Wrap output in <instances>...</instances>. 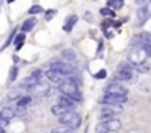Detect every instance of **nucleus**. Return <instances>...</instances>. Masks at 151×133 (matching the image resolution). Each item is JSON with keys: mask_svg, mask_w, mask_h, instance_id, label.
I'll return each instance as SVG.
<instances>
[{"mask_svg": "<svg viewBox=\"0 0 151 133\" xmlns=\"http://www.w3.org/2000/svg\"><path fill=\"white\" fill-rule=\"evenodd\" d=\"M76 22H78V16H76V15H70V16H68L66 21H65V25H63V31L70 32V31L73 29V26H75Z\"/></svg>", "mask_w": 151, "mask_h": 133, "instance_id": "obj_15", "label": "nucleus"}, {"mask_svg": "<svg viewBox=\"0 0 151 133\" xmlns=\"http://www.w3.org/2000/svg\"><path fill=\"white\" fill-rule=\"evenodd\" d=\"M35 25H37V18L31 16V18H28V19H25V21L22 22V25H21V31H22V32H29V31L34 29Z\"/></svg>", "mask_w": 151, "mask_h": 133, "instance_id": "obj_14", "label": "nucleus"}, {"mask_svg": "<svg viewBox=\"0 0 151 133\" xmlns=\"http://www.w3.org/2000/svg\"><path fill=\"white\" fill-rule=\"evenodd\" d=\"M46 78L50 81L51 84H56L57 87L65 81V78L66 76H63L62 73H59V72H56V70H53V69H49L47 72H46Z\"/></svg>", "mask_w": 151, "mask_h": 133, "instance_id": "obj_11", "label": "nucleus"}, {"mask_svg": "<svg viewBox=\"0 0 151 133\" xmlns=\"http://www.w3.org/2000/svg\"><path fill=\"white\" fill-rule=\"evenodd\" d=\"M122 111H123V108L119 104H103V107L100 110V117L104 119V120L113 119L116 114H120Z\"/></svg>", "mask_w": 151, "mask_h": 133, "instance_id": "obj_5", "label": "nucleus"}, {"mask_svg": "<svg viewBox=\"0 0 151 133\" xmlns=\"http://www.w3.org/2000/svg\"><path fill=\"white\" fill-rule=\"evenodd\" d=\"M150 18H151V13H150V10H148V7L145 4L141 6L138 9V12H137V26H142Z\"/></svg>", "mask_w": 151, "mask_h": 133, "instance_id": "obj_9", "label": "nucleus"}, {"mask_svg": "<svg viewBox=\"0 0 151 133\" xmlns=\"http://www.w3.org/2000/svg\"><path fill=\"white\" fill-rule=\"evenodd\" d=\"M50 91V85L47 82H44V79L38 81L32 88L28 89V95H34V97H46Z\"/></svg>", "mask_w": 151, "mask_h": 133, "instance_id": "obj_7", "label": "nucleus"}, {"mask_svg": "<svg viewBox=\"0 0 151 133\" xmlns=\"http://www.w3.org/2000/svg\"><path fill=\"white\" fill-rule=\"evenodd\" d=\"M7 124H9V122H7V120H4V119H0V129H4Z\"/></svg>", "mask_w": 151, "mask_h": 133, "instance_id": "obj_29", "label": "nucleus"}, {"mask_svg": "<svg viewBox=\"0 0 151 133\" xmlns=\"http://www.w3.org/2000/svg\"><path fill=\"white\" fill-rule=\"evenodd\" d=\"M104 94H119V95H128V91L126 88L119 84V81H113L111 84H109V87L106 88Z\"/></svg>", "mask_w": 151, "mask_h": 133, "instance_id": "obj_10", "label": "nucleus"}, {"mask_svg": "<svg viewBox=\"0 0 151 133\" xmlns=\"http://www.w3.org/2000/svg\"><path fill=\"white\" fill-rule=\"evenodd\" d=\"M120 127H122L120 120H117V119L113 117V119H107V120L100 122L97 124L96 130H97V133H104V132H109V130H119Z\"/></svg>", "mask_w": 151, "mask_h": 133, "instance_id": "obj_6", "label": "nucleus"}, {"mask_svg": "<svg viewBox=\"0 0 151 133\" xmlns=\"http://www.w3.org/2000/svg\"><path fill=\"white\" fill-rule=\"evenodd\" d=\"M21 92H22V88L19 87L18 89H15V91H12L10 94H9V99L10 101H13V99H18V98H21L22 95H21Z\"/></svg>", "mask_w": 151, "mask_h": 133, "instance_id": "obj_24", "label": "nucleus"}, {"mask_svg": "<svg viewBox=\"0 0 151 133\" xmlns=\"http://www.w3.org/2000/svg\"><path fill=\"white\" fill-rule=\"evenodd\" d=\"M18 73H19V69H18V66H12V67H10V70H9L7 81H9L10 84H13V82L16 81V78H18Z\"/></svg>", "mask_w": 151, "mask_h": 133, "instance_id": "obj_19", "label": "nucleus"}, {"mask_svg": "<svg viewBox=\"0 0 151 133\" xmlns=\"http://www.w3.org/2000/svg\"><path fill=\"white\" fill-rule=\"evenodd\" d=\"M60 56H62V59L65 60V61H68V63H76V59H78V56H76V51L73 50V48H65L62 53H60Z\"/></svg>", "mask_w": 151, "mask_h": 133, "instance_id": "obj_12", "label": "nucleus"}, {"mask_svg": "<svg viewBox=\"0 0 151 133\" xmlns=\"http://www.w3.org/2000/svg\"><path fill=\"white\" fill-rule=\"evenodd\" d=\"M125 0H107V7L113 9V10H119L123 7Z\"/></svg>", "mask_w": 151, "mask_h": 133, "instance_id": "obj_17", "label": "nucleus"}, {"mask_svg": "<svg viewBox=\"0 0 151 133\" xmlns=\"http://www.w3.org/2000/svg\"><path fill=\"white\" fill-rule=\"evenodd\" d=\"M59 91L62 92V95L69 97L75 102H78V101L82 99L79 88H78V82L75 81V78H65V81L59 85Z\"/></svg>", "mask_w": 151, "mask_h": 133, "instance_id": "obj_1", "label": "nucleus"}, {"mask_svg": "<svg viewBox=\"0 0 151 133\" xmlns=\"http://www.w3.org/2000/svg\"><path fill=\"white\" fill-rule=\"evenodd\" d=\"M24 43H25V32H21V34H18V35L15 37V41H13L15 48H16V50H21V47L24 45Z\"/></svg>", "mask_w": 151, "mask_h": 133, "instance_id": "obj_18", "label": "nucleus"}, {"mask_svg": "<svg viewBox=\"0 0 151 133\" xmlns=\"http://www.w3.org/2000/svg\"><path fill=\"white\" fill-rule=\"evenodd\" d=\"M150 64H147V61L145 63H141V64H137V66H134V70H137L138 73H147V72H150Z\"/></svg>", "mask_w": 151, "mask_h": 133, "instance_id": "obj_20", "label": "nucleus"}, {"mask_svg": "<svg viewBox=\"0 0 151 133\" xmlns=\"http://www.w3.org/2000/svg\"><path fill=\"white\" fill-rule=\"evenodd\" d=\"M106 76H107V72H106L104 69H103V70H100L99 73H96V75H94V78H96V79H104Z\"/></svg>", "mask_w": 151, "mask_h": 133, "instance_id": "obj_27", "label": "nucleus"}, {"mask_svg": "<svg viewBox=\"0 0 151 133\" xmlns=\"http://www.w3.org/2000/svg\"><path fill=\"white\" fill-rule=\"evenodd\" d=\"M56 13H57V10H54V9L46 10V12H44V18H46V21H51V19L56 16Z\"/></svg>", "mask_w": 151, "mask_h": 133, "instance_id": "obj_26", "label": "nucleus"}, {"mask_svg": "<svg viewBox=\"0 0 151 133\" xmlns=\"http://www.w3.org/2000/svg\"><path fill=\"white\" fill-rule=\"evenodd\" d=\"M59 123L63 124V126H68V127H72V129L76 130V129L81 126L82 120H81V116H79L78 113H75V110H73V111H69V113L60 116V117H59Z\"/></svg>", "mask_w": 151, "mask_h": 133, "instance_id": "obj_4", "label": "nucleus"}, {"mask_svg": "<svg viewBox=\"0 0 151 133\" xmlns=\"http://www.w3.org/2000/svg\"><path fill=\"white\" fill-rule=\"evenodd\" d=\"M139 43H145V44H151V32H141L137 38Z\"/></svg>", "mask_w": 151, "mask_h": 133, "instance_id": "obj_21", "label": "nucleus"}, {"mask_svg": "<svg viewBox=\"0 0 151 133\" xmlns=\"http://www.w3.org/2000/svg\"><path fill=\"white\" fill-rule=\"evenodd\" d=\"M50 69L56 70V72H59V73H62V75H63V76H66V78H73V76L78 73L76 66H75V64H72V63H68V61H65V60L51 61L50 63Z\"/></svg>", "mask_w": 151, "mask_h": 133, "instance_id": "obj_3", "label": "nucleus"}, {"mask_svg": "<svg viewBox=\"0 0 151 133\" xmlns=\"http://www.w3.org/2000/svg\"><path fill=\"white\" fill-rule=\"evenodd\" d=\"M147 1H148V0H135V3H137V4H139V6H144Z\"/></svg>", "mask_w": 151, "mask_h": 133, "instance_id": "obj_30", "label": "nucleus"}, {"mask_svg": "<svg viewBox=\"0 0 151 133\" xmlns=\"http://www.w3.org/2000/svg\"><path fill=\"white\" fill-rule=\"evenodd\" d=\"M32 101V97L31 95H22L21 98H18V101H16V107H18V113L21 114V113H24L25 111V108L29 105V102Z\"/></svg>", "mask_w": 151, "mask_h": 133, "instance_id": "obj_13", "label": "nucleus"}, {"mask_svg": "<svg viewBox=\"0 0 151 133\" xmlns=\"http://www.w3.org/2000/svg\"><path fill=\"white\" fill-rule=\"evenodd\" d=\"M15 111L10 108V107H3L1 110H0V119H4V120H7V122H10L13 117H15Z\"/></svg>", "mask_w": 151, "mask_h": 133, "instance_id": "obj_16", "label": "nucleus"}, {"mask_svg": "<svg viewBox=\"0 0 151 133\" xmlns=\"http://www.w3.org/2000/svg\"><path fill=\"white\" fill-rule=\"evenodd\" d=\"M128 101V95H119V94H104V97L101 98L103 104H125Z\"/></svg>", "mask_w": 151, "mask_h": 133, "instance_id": "obj_8", "label": "nucleus"}, {"mask_svg": "<svg viewBox=\"0 0 151 133\" xmlns=\"http://www.w3.org/2000/svg\"><path fill=\"white\" fill-rule=\"evenodd\" d=\"M13 1H15V0H7V3H13Z\"/></svg>", "mask_w": 151, "mask_h": 133, "instance_id": "obj_32", "label": "nucleus"}, {"mask_svg": "<svg viewBox=\"0 0 151 133\" xmlns=\"http://www.w3.org/2000/svg\"><path fill=\"white\" fill-rule=\"evenodd\" d=\"M56 133H75V129H72V127H68V126H63V124H60L59 127H56V129H53Z\"/></svg>", "mask_w": 151, "mask_h": 133, "instance_id": "obj_23", "label": "nucleus"}, {"mask_svg": "<svg viewBox=\"0 0 151 133\" xmlns=\"http://www.w3.org/2000/svg\"><path fill=\"white\" fill-rule=\"evenodd\" d=\"M28 13L32 16V15H38V13H44V9L40 6V4H32L28 10Z\"/></svg>", "mask_w": 151, "mask_h": 133, "instance_id": "obj_22", "label": "nucleus"}, {"mask_svg": "<svg viewBox=\"0 0 151 133\" xmlns=\"http://www.w3.org/2000/svg\"><path fill=\"white\" fill-rule=\"evenodd\" d=\"M132 76H134V64L128 60H123L122 63H119L117 70L114 73V81L128 82L132 79Z\"/></svg>", "mask_w": 151, "mask_h": 133, "instance_id": "obj_2", "label": "nucleus"}, {"mask_svg": "<svg viewBox=\"0 0 151 133\" xmlns=\"http://www.w3.org/2000/svg\"><path fill=\"white\" fill-rule=\"evenodd\" d=\"M100 15L101 16H110V18H113V16H114V10L110 9V7H101Z\"/></svg>", "mask_w": 151, "mask_h": 133, "instance_id": "obj_25", "label": "nucleus"}, {"mask_svg": "<svg viewBox=\"0 0 151 133\" xmlns=\"http://www.w3.org/2000/svg\"><path fill=\"white\" fill-rule=\"evenodd\" d=\"M0 133H6L4 132V129H0Z\"/></svg>", "mask_w": 151, "mask_h": 133, "instance_id": "obj_31", "label": "nucleus"}, {"mask_svg": "<svg viewBox=\"0 0 151 133\" xmlns=\"http://www.w3.org/2000/svg\"><path fill=\"white\" fill-rule=\"evenodd\" d=\"M84 18H85V21L93 22V15H91V12H85V13H84Z\"/></svg>", "mask_w": 151, "mask_h": 133, "instance_id": "obj_28", "label": "nucleus"}]
</instances>
